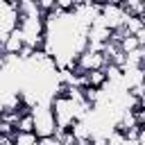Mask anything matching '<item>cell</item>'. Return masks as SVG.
I'll return each mask as SVG.
<instances>
[{
    "instance_id": "1",
    "label": "cell",
    "mask_w": 145,
    "mask_h": 145,
    "mask_svg": "<svg viewBox=\"0 0 145 145\" xmlns=\"http://www.w3.org/2000/svg\"><path fill=\"white\" fill-rule=\"evenodd\" d=\"M32 120H34V134L36 138H45V136H54V116L50 104H34L32 106Z\"/></svg>"
},
{
    "instance_id": "3",
    "label": "cell",
    "mask_w": 145,
    "mask_h": 145,
    "mask_svg": "<svg viewBox=\"0 0 145 145\" xmlns=\"http://www.w3.org/2000/svg\"><path fill=\"white\" fill-rule=\"evenodd\" d=\"M122 20H125L122 7H116V5H100V23H102L106 29H118V27H122Z\"/></svg>"
},
{
    "instance_id": "8",
    "label": "cell",
    "mask_w": 145,
    "mask_h": 145,
    "mask_svg": "<svg viewBox=\"0 0 145 145\" xmlns=\"http://www.w3.org/2000/svg\"><path fill=\"white\" fill-rule=\"evenodd\" d=\"M120 45V50L125 52V54H129L131 50H136V48H143V45H138V41H136V36H131V34H127V36H122V41L118 43Z\"/></svg>"
},
{
    "instance_id": "13",
    "label": "cell",
    "mask_w": 145,
    "mask_h": 145,
    "mask_svg": "<svg viewBox=\"0 0 145 145\" xmlns=\"http://www.w3.org/2000/svg\"><path fill=\"white\" fill-rule=\"evenodd\" d=\"M93 0H72V5L75 7H84V5H91Z\"/></svg>"
},
{
    "instance_id": "14",
    "label": "cell",
    "mask_w": 145,
    "mask_h": 145,
    "mask_svg": "<svg viewBox=\"0 0 145 145\" xmlns=\"http://www.w3.org/2000/svg\"><path fill=\"white\" fill-rule=\"evenodd\" d=\"M72 145H75V143H72Z\"/></svg>"
},
{
    "instance_id": "7",
    "label": "cell",
    "mask_w": 145,
    "mask_h": 145,
    "mask_svg": "<svg viewBox=\"0 0 145 145\" xmlns=\"http://www.w3.org/2000/svg\"><path fill=\"white\" fill-rule=\"evenodd\" d=\"M16 131H32L34 134V120H32V111L29 113H20L16 120Z\"/></svg>"
},
{
    "instance_id": "12",
    "label": "cell",
    "mask_w": 145,
    "mask_h": 145,
    "mask_svg": "<svg viewBox=\"0 0 145 145\" xmlns=\"http://www.w3.org/2000/svg\"><path fill=\"white\" fill-rule=\"evenodd\" d=\"M91 145H106L104 136H91Z\"/></svg>"
},
{
    "instance_id": "6",
    "label": "cell",
    "mask_w": 145,
    "mask_h": 145,
    "mask_svg": "<svg viewBox=\"0 0 145 145\" xmlns=\"http://www.w3.org/2000/svg\"><path fill=\"white\" fill-rule=\"evenodd\" d=\"M122 27H125V32L127 34H136V32H140V29H145V25H143V18H136V16H125V20H122Z\"/></svg>"
},
{
    "instance_id": "10",
    "label": "cell",
    "mask_w": 145,
    "mask_h": 145,
    "mask_svg": "<svg viewBox=\"0 0 145 145\" xmlns=\"http://www.w3.org/2000/svg\"><path fill=\"white\" fill-rule=\"evenodd\" d=\"M54 5H57V9H59V11H63V14H70V11L75 9L72 0H54Z\"/></svg>"
},
{
    "instance_id": "4",
    "label": "cell",
    "mask_w": 145,
    "mask_h": 145,
    "mask_svg": "<svg viewBox=\"0 0 145 145\" xmlns=\"http://www.w3.org/2000/svg\"><path fill=\"white\" fill-rule=\"evenodd\" d=\"M25 45V41H23V34H20V29L18 27H14L9 34H7V39H5V43H2V48H5V52L7 54H18L20 52V48Z\"/></svg>"
},
{
    "instance_id": "2",
    "label": "cell",
    "mask_w": 145,
    "mask_h": 145,
    "mask_svg": "<svg viewBox=\"0 0 145 145\" xmlns=\"http://www.w3.org/2000/svg\"><path fill=\"white\" fill-rule=\"evenodd\" d=\"M104 57H102V52H95V50H82L77 57H75V66L82 70V72H88V70H100V68H104Z\"/></svg>"
},
{
    "instance_id": "9",
    "label": "cell",
    "mask_w": 145,
    "mask_h": 145,
    "mask_svg": "<svg viewBox=\"0 0 145 145\" xmlns=\"http://www.w3.org/2000/svg\"><path fill=\"white\" fill-rule=\"evenodd\" d=\"M36 2V7H39V11H41V16L43 14H50L52 9H57V5H54V0H34Z\"/></svg>"
},
{
    "instance_id": "5",
    "label": "cell",
    "mask_w": 145,
    "mask_h": 145,
    "mask_svg": "<svg viewBox=\"0 0 145 145\" xmlns=\"http://www.w3.org/2000/svg\"><path fill=\"white\" fill-rule=\"evenodd\" d=\"M104 84H106V75H104V70L100 68V70H88V72H84V88L88 86V88H104Z\"/></svg>"
},
{
    "instance_id": "11",
    "label": "cell",
    "mask_w": 145,
    "mask_h": 145,
    "mask_svg": "<svg viewBox=\"0 0 145 145\" xmlns=\"http://www.w3.org/2000/svg\"><path fill=\"white\" fill-rule=\"evenodd\" d=\"M36 145H59V143L54 140V136H45V138H39Z\"/></svg>"
}]
</instances>
